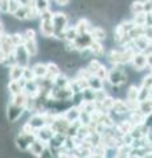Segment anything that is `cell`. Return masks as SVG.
Wrapping results in <instances>:
<instances>
[{
    "label": "cell",
    "instance_id": "1",
    "mask_svg": "<svg viewBox=\"0 0 152 158\" xmlns=\"http://www.w3.org/2000/svg\"><path fill=\"white\" fill-rule=\"evenodd\" d=\"M123 65H120V63H115V65H112V69H110L109 71H107V82L110 83V86H122L124 85L127 82V74L126 71L123 70Z\"/></svg>",
    "mask_w": 152,
    "mask_h": 158
},
{
    "label": "cell",
    "instance_id": "2",
    "mask_svg": "<svg viewBox=\"0 0 152 158\" xmlns=\"http://www.w3.org/2000/svg\"><path fill=\"white\" fill-rule=\"evenodd\" d=\"M52 23H53V29H54L53 37H56L58 40L63 38V32H65V29L67 28V24H69L67 16L62 12H56V13H53Z\"/></svg>",
    "mask_w": 152,
    "mask_h": 158
},
{
    "label": "cell",
    "instance_id": "3",
    "mask_svg": "<svg viewBox=\"0 0 152 158\" xmlns=\"http://www.w3.org/2000/svg\"><path fill=\"white\" fill-rule=\"evenodd\" d=\"M13 57H15V61H16L17 65H21L24 67L29 66V61H31V54L28 53V50L25 49V46L23 45H17L15 48V52H13Z\"/></svg>",
    "mask_w": 152,
    "mask_h": 158
},
{
    "label": "cell",
    "instance_id": "4",
    "mask_svg": "<svg viewBox=\"0 0 152 158\" xmlns=\"http://www.w3.org/2000/svg\"><path fill=\"white\" fill-rule=\"evenodd\" d=\"M36 138L35 133H24L20 132V135L16 137V146L23 152H27L29 145L32 144V141Z\"/></svg>",
    "mask_w": 152,
    "mask_h": 158
},
{
    "label": "cell",
    "instance_id": "5",
    "mask_svg": "<svg viewBox=\"0 0 152 158\" xmlns=\"http://www.w3.org/2000/svg\"><path fill=\"white\" fill-rule=\"evenodd\" d=\"M25 112V108L24 107H17L12 104V103H9L7 106V118L9 123H16L19 118L23 116V113Z\"/></svg>",
    "mask_w": 152,
    "mask_h": 158
},
{
    "label": "cell",
    "instance_id": "6",
    "mask_svg": "<svg viewBox=\"0 0 152 158\" xmlns=\"http://www.w3.org/2000/svg\"><path fill=\"white\" fill-rule=\"evenodd\" d=\"M132 67L136 71H143L147 67V59H145V54L143 52H136L134 54V57L131 59Z\"/></svg>",
    "mask_w": 152,
    "mask_h": 158
},
{
    "label": "cell",
    "instance_id": "7",
    "mask_svg": "<svg viewBox=\"0 0 152 158\" xmlns=\"http://www.w3.org/2000/svg\"><path fill=\"white\" fill-rule=\"evenodd\" d=\"M91 42H93V37L90 36V33L78 34L77 38L73 41L76 50H82V49H85V48H89Z\"/></svg>",
    "mask_w": 152,
    "mask_h": 158
},
{
    "label": "cell",
    "instance_id": "8",
    "mask_svg": "<svg viewBox=\"0 0 152 158\" xmlns=\"http://www.w3.org/2000/svg\"><path fill=\"white\" fill-rule=\"evenodd\" d=\"M46 146H48L46 142H44V141H41V140H38V138L36 137L35 140L32 141V144L29 145L28 152L31 153L32 156H35V157H41L42 152L45 150V148H46Z\"/></svg>",
    "mask_w": 152,
    "mask_h": 158
},
{
    "label": "cell",
    "instance_id": "9",
    "mask_svg": "<svg viewBox=\"0 0 152 158\" xmlns=\"http://www.w3.org/2000/svg\"><path fill=\"white\" fill-rule=\"evenodd\" d=\"M40 32L44 37L52 38L54 34V29H53V23L52 19H41L40 21Z\"/></svg>",
    "mask_w": 152,
    "mask_h": 158
},
{
    "label": "cell",
    "instance_id": "10",
    "mask_svg": "<svg viewBox=\"0 0 152 158\" xmlns=\"http://www.w3.org/2000/svg\"><path fill=\"white\" fill-rule=\"evenodd\" d=\"M53 135H54V131L52 129V127L49 125V124L44 125V127L40 128V129L36 131V137L38 138V140L46 142V144H48L49 141H50V138H52Z\"/></svg>",
    "mask_w": 152,
    "mask_h": 158
},
{
    "label": "cell",
    "instance_id": "11",
    "mask_svg": "<svg viewBox=\"0 0 152 158\" xmlns=\"http://www.w3.org/2000/svg\"><path fill=\"white\" fill-rule=\"evenodd\" d=\"M80 113H81L80 107L73 106V107H70V108H66V111L62 113V116L65 117L66 120L72 124V123H74V121H78V120H80Z\"/></svg>",
    "mask_w": 152,
    "mask_h": 158
},
{
    "label": "cell",
    "instance_id": "12",
    "mask_svg": "<svg viewBox=\"0 0 152 158\" xmlns=\"http://www.w3.org/2000/svg\"><path fill=\"white\" fill-rule=\"evenodd\" d=\"M0 48H2L8 56L9 54H13L16 46H15V44L12 42V38L9 34H6V33L3 34V38H2V41H0Z\"/></svg>",
    "mask_w": 152,
    "mask_h": 158
},
{
    "label": "cell",
    "instance_id": "13",
    "mask_svg": "<svg viewBox=\"0 0 152 158\" xmlns=\"http://www.w3.org/2000/svg\"><path fill=\"white\" fill-rule=\"evenodd\" d=\"M65 140H66L65 133H54V135L52 136L50 141L48 142V145H50L52 148H54V149H60V148H62L63 144H65Z\"/></svg>",
    "mask_w": 152,
    "mask_h": 158
},
{
    "label": "cell",
    "instance_id": "14",
    "mask_svg": "<svg viewBox=\"0 0 152 158\" xmlns=\"http://www.w3.org/2000/svg\"><path fill=\"white\" fill-rule=\"evenodd\" d=\"M90 36L93 37V40L94 41H99V42H103L107 38V33L103 28H101V27H91L90 29Z\"/></svg>",
    "mask_w": 152,
    "mask_h": 158
},
{
    "label": "cell",
    "instance_id": "15",
    "mask_svg": "<svg viewBox=\"0 0 152 158\" xmlns=\"http://www.w3.org/2000/svg\"><path fill=\"white\" fill-rule=\"evenodd\" d=\"M132 42H134L135 48L138 49L139 52H144V50H147V49L151 48V41L144 36V34L143 36H139L138 38H135V40H132Z\"/></svg>",
    "mask_w": 152,
    "mask_h": 158
},
{
    "label": "cell",
    "instance_id": "16",
    "mask_svg": "<svg viewBox=\"0 0 152 158\" xmlns=\"http://www.w3.org/2000/svg\"><path fill=\"white\" fill-rule=\"evenodd\" d=\"M23 73H24V66L21 65H17V63H15L9 67V81H19L20 78H23Z\"/></svg>",
    "mask_w": 152,
    "mask_h": 158
},
{
    "label": "cell",
    "instance_id": "17",
    "mask_svg": "<svg viewBox=\"0 0 152 158\" xmlns=\"http://www.w3.org/2000/svg\"><path fill=\"white\" fill-rule=\"evenodd\" d=\"M24 46L28 50V53L31 54V57H35L37 56L38 53V45H37V41L36 38H24Z\"/></svg>",
    "mask_w": 152,
    "mask_h": 158
},
{
    "label": "cell",
    "instance_id": "18",
    "mask_svg": "<svg viewBox=\"0 0 152 158\" xmlns=\"http://www.w3.org/2000/svg\"><path fill=\"white\" fill-rule=\"evenodd\" d=\"M145 115L141 112L139 108H135V110H131V117L130 120L134 123V125H141L145 123Z\"/></svg>",
    "mask_w": 152,
    "mask_h": 158
},
{
    "label": "cell",
    "instance_id": "19",
    "mask_svg": "<svg viewBox=\"0 0 152 158\" xmlns=\"http://www.w3.org/2000/svg\"><path fill=\"white\" fill-rule=\"evenodd\" d=\"M111 111H114L116 115H123V113L130 112V108H128V106H127L126 102L120 100V99H116V100H114V104H112Z\"/></svg>",
    "mask_w": 152,
    "mask_h": 158
},
{
    "label": "cell",
    "instance_id": "20",
    "mask_svg": "<svg viewBox=\"0 0 152 158\" xmlns=\"http://www.w3.org/2000/svg\"><path fill=\"white\" fill-rule=\"evenodd\" d=\"M87 86H89L90 88H93L94 91H97V90L103 88L105 83H103V79H101V78H98L97 75H94V74H91V75L87 78Z\"/></svg>",
    "mask_w": 152,
    "mask_h": 158
},
{
    "label": "cell",
    "instance_id": "21",
    "mask_svg": "<svg viewBox=\"0 0 152 158\" xmlns=\"http://www.w3.org/2000/svg\"><path fill=\"white\" fill-rule=\"evenodd\" d=\"M46 67H48V74H46V77L49 81H54L56 77L58 75V74H61V70H60V67H58L54 62H49L46 63Z\"/></svg>",
    "mask_w": 152,
    "mask_h": 158
},
{
    "label": "cell",
    "instance_id": "22",
    "mask_svg": "<svg viewBox=\"0 0 152 158\" xmlns=\"http://www.w3.org/2000/svg\"><path fill=\"white\" fill-rule=\"evenodd\" d=\"M32 70H33V74H35L36 79L37 78H45L46 74H48L46 65H45V63H41V62H38V63H36V65H33L32 66Z\"/></svg>",
    "mask_w": 152,
    "mask_h": 158
},
{
    "label": "cell",
    "instance_id": "23",
    "mask_svg": "<svg viewBox=\"0 0 152 158\" xmlns=\"http://www.w3.org/2000/svg\"><path fill=\"white\" fill-rule=\"evenodd\" d=\"M76 29L78 34H85V33H89L90 29H91V24L87 19H81L80 21L76 24Z\"/></svg>",
    "mask_w": 152,
    "mask_h": 158
},
{
    "label": "cell",
    "instance_id": "24",
    "mask_svg": "<svg viewBox=\"0 0 152 158\" xmlns=\"http://www.w3.org/2000/svg\"><path fill=\"white\" fill-rule=\"evenodd\" d=\"M90 50L93 52V56L94 57H103L105 56V46L102 45V42L99 41H94L93 40V42L90 44Z\"/></svg>",
    "mask_w": 152,
    "mask_h": 158
},
{
    "label": "cell",
    "instance_id": "25",
    "mask_svg": "<svg viewBox=\"0 0 152 158\" xmlns=\"http://www.w3.org/2000/svg\"><path fill=\"white\" fill-rule=\"evenodd\" d=\"M134 127L135 125L131 120H123L116 125V131L119 132L120 135H124V133H130L132 129H134Z\"/></svg>",
    "mask_w": 152,
    "mask_h": 158
},
{
    "label": "cell",
    "instance_id": "26",
    "mask_svg": "<svg viewBox=\"0 0 152 158\" xmlns=\"http://www.w3.org/2000/svg\"><path fill=\"white\" fill-rule=\"evenodd\" d=\"M27 99H28V95H25L24 92H20V94H16V95H12L9 103H12V104L17 107H24L27 103Z\"/></svg>",
    "mask_w": 152,
    "mask_h": 158
},
{
    "label": "cell",
    "instance_id": "27",
    "mask_svg": "<svg viewBox=\"0 0 152 158\" xmlns=\"http://www.w3.org/2000/svg\"><path fill=\"white\" fill-rule=\"evenodd\" d=\"M69 83H70V79L67 78L65 74L61 73V74H58V75L56 77V79L53 81V86L61 88V87H67L69 86Z\"/></svg>",
    "mask_w": 152,
    "mask_h": 158
},
{
    "label": "cell",
    "instance_id": "28",
    "mask_svg": "<svg viewBox=\"0 0 152 158\" xmlns=\"http://www.w3.org/2000/svg\"><path fill=\"white\" fill-rule=\"evenodd\" d=\"M138 108L144 113L145 116H148L150 113H152V99H147V100L139 102Z\"/></svg>",
    "mask_w": 152,
    "mask_h": 158
},
{
    "label": "cell",
    "instance_id": "29",
    "mask_svg": "<svg viewBox=\"0 0 152 158\" xmlns=\"http://www.w3.org/2000/svg\"><path fill=\"white\" fill-rule=\"evenodd\" d=\"M77 36H78V32H77L76 27H67L65 29V32H63V40H65V41L73 42L77 38Z\"/></svg>",
    "mask_w": 152,
    "mask_h": 158
},
{
    "label": "cell",
    "instance_id": "30",
    "mask_svg": "<svg viewBox=\"0 0 152 158\" xmlns=\"http://www.w3.org/2000/svg\"><path fill=\"white\" fill-rule=\"evenodd\" d=\"M135 25H139V27H144L147 24V12H139V13H135L134 15V19H132Z\"/></svg>",
    "mask_w": 152,
    "mask_h": 158
},
{
    "label": "cell",
    "instance_id": "31",
    "mask_svg": "<svg viewBox=\"0 0 152 158\" xmlns=\"http://www.w3.org/2000/svg\"><path fill=\"white\" fill-rule=\"evenodd\" d=\"M7 87H8V91H9L11 95H16V94L23 92V87L20 86L19 81H9Z\"/></svg>",
    "mask_w": 152,
    "mask_h": 158
},
{
    "label": "cell",
    "instance_id": "32",
    "mask_svg": "<svg viewBox=\"0 0 152 158\" xmlns=\"http://www.w3.org/2000/svg\"><path fill=\"white\" fill-rule=\"evenodd\" d=\"M32 4L35 6V8L37 9L38 13L49 9V0H33Z\"/></svg>",
    "mask_w": 152,
    "mask_h": 158
},
{
    "label": "cell",
    "instance_id": "33",
    "mask_svg": "<svg viewBox=\"0 0 152 158\" xmlns=\"http://www.w3.org/2000/svg\"><path fill=\"white\" fill-rule=\"evenodd\" d=\"M12 16L16 17L17 20H27L28 19V7L27 6H20V8H19Z\"/></svg>",
    "mask_w": 152,
    "mask_h": 158
},
{
    "label": "cell",
    "instance_id": "34",
    "mask_svg": "<svg viewBox=\"0 0 152 158\" xmlns=\"http://www.w3.org/2000/svg\"><path fill=\"white\" fill-rule=\"evenodd\" d=\"M151 96V88H147L144 86H141L139 88V94H138V102H143V100H147L150 99Z\"/></svg>",
    "mask_w": 152,
    "mask_h": 158
},
{
    "label": "cell",
    "instance_id": "35",
    "mask_svg": "<svg viewBox=\"0 0 152 158\" xmlns=\"http://www.w3.org/2000/svg\"><path fill=\"white\" fill-rule=\"evenodd\" d=\"M131 12L132 13H139V12H144V2H139V0H136L131 4Z\"/></svg>",
    "mask_w": 152,
    "mask_h": 158
},
{
    "label": "cell",
    "instance_id": "36",
    "mask_svg": "<svg viewBox=\"0 0 152 158\" xmlns=\"http://www.w3.org/2000/svg\"><path fill=\"white\" fill-rule=\"evenodd\" d=\"M99 67H102V63L98 61V59H91L90 63H89V66H87V70H89L91 74H95V71Z\"/></svg>",
    "mask_w": 152,
    "mask_h": 158
},
{
    "label": "cell",
    "instance_id": "37",
    "mask_svg": "<svg viewBox=\"0 0 152 158\" xmlns=\"http://www.w3.org/2000/svg\"><path fill=\"white\" fill-rule=\"evenodd\" d=\"M23 78L25 79V81H33V79H36L35 74H33V70L29 66L24 67V73H23Z\"/></svg>",
    "mask_w": 152,
    "mask_h": 158
},
{
    "label": "cell",
    "instance_id": "38",
    "mask_svg": "<svg viewBox=\"0 0 152 158\" xmlns=\"http://www.w3.org/2000/svg\"><path fill=\"white\" fill-rule=\"evenodd\" d=\"M11 38H12V42L15 44V46L24 44V34H21V33H13V34H11Z\"/></svg>",
    "mask_w": 152,
    "mask_h": 158
},
{
    "label": "cell",
    "instance_id": "39",
    "mask_svg": "<svg viewBox=\"0 0 152 158\" xmlns=\"http://www.w3.org/2000/svg\"><path fill=\"white\" fill-rule=\"evenodd\" d=\"M20 6H21V4L19 3L17 0H9V11H8V13L13 15L19 8H20Z\"/></svg>",
    "mask_w": 152,
    "mask_h": 158
},
{
    "label": "cell",
    "instance_id": "40",
    "mask_svg": "<svg viewBox=\"0 0 152 158\" xmlns=\"http://www.w3.org/2000/svg\"><path fill=\"white\" fill-rule=\"evenodd\" d=\"M107 71H109V70L106 69V66H105V65H102V67L98 69V70L95 71L94 75H97L98 78H101V79H103V81H105V79L107 78Z\"/></svg>",
    "mask_w": 152,
    "mask_h": 158
},
{
    "label": "cell",
    "instance_id": "41",
    "mask_svg": "<svg viewBox=\"0 0 152 158\" xmlns=\"http://www.w3.org/2000/svg\"><path fill=\"white\" fill-rule=\"evenodd\" d=\"M106 96H107V94H106V91L103 90V88H101V90H97L95 91V103H97V104H98V103H101Z\"/></svg>",
    "mask_w": 152,
    "mask_h": 158
},
{
    "label": "cell",
    "instance_id": "42",
    "mask_svg": "<svg viewBox=\"0 0 152 158\" xmlns=\"http://www.w3.org/2000/svg\"><path fill=\"white\" fill-rule=\"evenodd\" d=\"M141 86H144L147 88H152V73H150L148 75H145L141 81Z\"/></svg>",
    "mask_w": 152,
    "mask_h": 158
},
{
    "label": "cell",
    "instance_id": "43",
    "mask_svg": "<svg viewBox=\"0 0 152 158\" xmlns=\"http://www.w3.org/2000/svg\"><path fill=\"white\" fill-rule=\"evenodd\" d=\"M9 11V0H0V12L8 13Z\"/></svg>",
    "mask_w": 152,
    "mask_h": 158
},
{
    "label": "cell",
    "instance_id": "44",
    "mask_svg": "<svg viewBox=\"0 0 152 158\" xmlns=\"http://www.w3.org/2000/svg\"><path fill=\"white\" fill-rule=\"evenodd\" d=\"M120 27L123 28V31H124L126 33H128V32L131 31V29L135 27V24H134V21L131 20V21H123V23L120 24Z\"/></svg>",
    "mask_w": 152,
    "mask_h": 158
},
{
    "label": "cell",
    "instance_id": "45",
    "mask_svg": "<svg viewBox=\"0 0 152 158\" xmlns=\"http://www.w3.org/2000/svg\"><path fill=\"white\" fill-rule=\"evenodd\" d=\"M143 34L150 40V41H152V25H144Z\"/></svg>",
    "mask_w": 152,
    "mask_h": 158
},
{
    "label": "cell",
    "instance_id": "46",
    "mask_svg": "<svg viewBox=\"0 0 152 158\" xmlns=\"http://www.w3.org/2000/svg\"><path fill=\"white\" fill-rule=\"evenodd\" d=\"M145 59H147V66H148L150 69H152V52L145 54Z\"/></svg>",
    "mask_w": 152,
    "mask_h": 158
},
{
    "label": "cell",
    "instance_id": "47",
    "mask_svg": "<svg viewBox=\"0 0 152 158\" xmlns=\"http://www.w3.org/2000/svg\"><path fill=\"white\" fill-rule=\"evenodd\" d=\"M7 57H8V54H7L6 52H4L2 48H0V65H2V63H3L4 61H6V58H7Z\"/></svg>",
    "mask_w": 152,
    "mask_h": 158
},
{
    "label": "cell",
    "instance_id": "48",
    "mask_svg": "<svg viewBox=\"0 0 152 158\" xmlns=\"http://www.w3.org/2000/svg\"><path fill=\"white\" fill-rule=\"evenodd\" d=\"M69 2H70V0H54V3L57 4L58 7H65V6L69 4Z\"/></svg>",
    "mask_w": 152,
    "mask_h": 158
},
{
    "label": "cell",
    "instance_id": "49",
    "mask_svg": "<svg viewBox=\"0 0 152 158\" xmlns=\"http://www.w3.org/2000/svg\"><path fill=\"white\" fill-rule=\"evenodd\" d=\"M3 34H4V32L0 31V41H2V38H3Z\"/></svg>",
    "mask_w": 152,
    "mask_h": 158
},
{
    "label": "cell",
    "instance_id": "50",
    "mask_svg": "<svg viewBox=\"0 0 152 158\" xmlns=\"http://www.w3.org/2000/svg\"><path fill=\"white\" fill-rule=\"evenodd\" d=\"M151 94H152V88H151Z\"/></svg>",
    "mask_w": 152,
    "mask_h": 158
},
{
    "label": "cell",
    "instance_id": "51",
    "mask_svg": "<svg viewBox=\"0 0 152 158\" xmlns=\"http://www.w3.org/2000/svg\"><path fill=\"white\" fill-rule=\"evenodd\" d=\"M150 2H151V3H152V0H150Z\"/></svg>",
    "mask_w": 152,
    "mask_h": 158
}]
</instances>
